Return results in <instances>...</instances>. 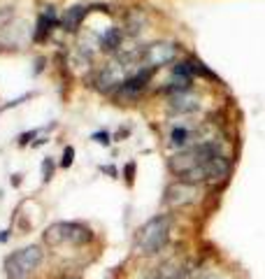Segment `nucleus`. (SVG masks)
<instances>
[{
	"mask_svg": "<svg viewBox=\"0 0 265 279\" xmlns=\"http://www.w3.org/2000/svg\"><path fill=\"white\" fill-rule=\"evenodd\" d=\"M177 54H179V47L175 42H154L140 56L149 70H156V68H163L168 63L177 61Z\"/></svg>",
	"mask_w": 265,
	"mask_h": 279,
	"instance_id": "nucleus-7",
	"label": "nucleus"
},
{
	"mask_svg": "<svg viewBox=\"0 0 265 279\" xmlns=\"http://www.w3.org/2000/svg\"><path fill=\"white\" fill-rule=\"evenodd\" d=\"M93 140L98 144H105V147H107V144H110V133H95Z\"/></svg>",
	"mask_w": 265,
	"mask_h": 279,
	"instance_id": "nucleus-17",
	"label": "nucleus"
},
{
	"mask_svg": "<svg viewBox=\"0 0 265 279\" xmlns=\"http://www.w3.org/2000/svg\"><path fill=\"white\" fill-rule=\"evenodd\" d=\"M137 279H156V268H149L147 272H142Z\"/></svg>",
	"mask_w": 265,
	"mask_h": 279,
	"instance_id": "nucleus-19",
	"label": "nucleus"
},
{
	"mask_svg": "<svg viewBox=\"0 0 265 279\" xmlns=\"http://www.w3.org/2000/svg\"><path fill=\"white\" fill-rule=\"evenodd\" d=\"M230 173H233V161H230V156L228 154H219V156H214L212 161L202 163L200 167H195V170L186 173L184 177H179V179L202 186V184L226 182V179L230 177Z\"/></svg>",
	"mask_w": 265,
	"mask_h": 279,
	"instance_id": "nucleus-5",
	"label": "nucleus"
},
{
	"mask_svg": "<svg viewBox=\"0 0 265 279\" xmlns=\"http://www.w3.org/2000/svg\"><path fill=\"white\" fill-rule=\"evenodd\" d=\"M86 14H89V7H86V5H75V7H70V10L63 12V19H60V24H63L65 31L75 33V31H79V26L84 24Z\"/></svg>",
	"mask_w": 265,
	"mask_h": 279,
	"instance_id": "nucleus-11",
	"label": "nucleus"
},
{
	"mask_svg": "<svg viewBox=\"0 0 265 279\" xmlns=\"http://www.w3.org/2000/svg\"><path fill=\"white\" fill-rule=\"evenodd\" d=\"M54 21H56V14L51 12V7H49V12L40 14V19H37V31H35V40L37 42L47 40V35L51 33V26H54Z\"/></svg>",
	"mask_w": 265,
	"mask_h": 279,
	"instance_id": "nucleus-12",
	"label": "nucleus"
},
{
	"mask_svg": "<svg viewBox=\"0 0 265 279\" xmlns=\"http://www.w3.org/2000/svg\"><path fill=\"white\" fill-rule=\"evenodd\" d=\"M172 230V217L170 214H156V217L147 219L135 233V251L145 259L160 254L170 240Z\"/></svg>",
	"mask_w": 265,
	"mask_h": 279,
	"instance_id": "nucleus-1",
	"label": "nucleus"
},
{
	"mask_svg": "<svg viewBox=\"0 0 265 279\" xmlns=\"http://www.w3.org/2000/svg\"><path fill=\"white\" fill-rule=\"evenodd\" d=\"M121 47V31L119 28H107L100 37V49L103 51H116Z\"/></svg>",
	"mask_w": 265,
	"mask_h": 279,
	"instance_id": "nucleus-13",
	"label": "nucleus"
},
{
	"mask_svg": "<svg viewBox=\"0 0 265 279\" xmlns=\"http://www.w3.org/2000/svg\"><path fill=\"white\" fill-rule=\"evenodd\" d=\"M47 254L40 244H28L16 251H12L5 259V274L7 279H28L42 263H45Z\"/></svg>",
	"mask_w": 265,
	"mask_h": 279,
	"instance_id": "nucleus-4",
	"label": "nucleus"
},
{
	"mask_svg": "<svg viewBox=\"0 0 265 279\" xmlns=\"http://www.w3.org/2000/svg\"><path fill=\"white\" fill-rule=\"evenodd\" d=\"M200 200V186L189 184L184 179H175L165 186L163 191V205L168 209H184L189 205H195Z\"/></svg>",
	"mask_w": 265,
	"mask_h": 279,
	"instance_id": "nucleus-6",
	"label": "nucleus"
},
{
	"mask_svg": "<svg viewBox=\"0 0 265 279\" xmlns=\"http://www.w3.org/2000/svg\"><path fill=\"white\" fill-rule=\"evenodd\" d=\"M219 154H223V149H221V144L216 142V140H200V142L191 144L189 149H181L175 156L168 158V167H170V173L179 179V177H184L186 173L200 167L202 163L219 156Z\"/></svg>",
	"mask_w": 265,
	"mask_h": 279,
	"instance_id": "nucleus-3",
	"label": "nucleus"
},
{
	"mask_svg": "<svg viewBox=\"0 0 265 279\" xmlns=\"http://www.w3.org/2000/svg\"><path fill=\"white\" fill-rule=\"evenodd\" d=\"M60 279H81V277H79V274H75V272H65Z\"/></svg>",
	"mask_w": 265,
	"mask_h": 279,
	"instance_id": "nucleus-20",
	"label": "nucleus"
},
{
	"mask_svg": "<svg viewBox=\"0 0 265 279\" xmlns=\"http://www.w3.org/2000/svg\"><path fill=\"white\" fill-rule=\"evenodd\" d=\"M200 279H235V277H233V274H226V272H221V270H212V272L202 274Z\"/></svg>",
	"mask_w": 265,
	"mask_h": 279,
	"instance_id": "nucleus-16",
	"label": "nucleus"
},
{
	"mask_svg": "<svg viewBox=\"0 0 265 279\" xmlns=\"http://www.w3.org/2000/svg\"><path fill=\"white\" fill-rule=\"evenodd\" d=\"M72 163H75V147H65L63 149V156H60V167H65V170H68Z\"/></svg>",
	"mask_w": 265,
	"mask_h": 279,
	"instance_id": "nucleus-14",
	"label": "nucleus"
},
{
	"mask_svg": "<svg viewBox=\"0 0 265 279\" xmlns=\"http://www.w3.org/2000/svg\"><path fill=\"white\" fill-rule=\"evenodd\" d=\"M133 175H135V163H128L126 165V179H128V184H133Z\"/></svg>",
	"mask_w": 265,
	"mask_h": 279,
	"instance_id": "nucleus-18",
	"label": "nucleus"
},
{
	"mask_svg": "<svg viewBox=\"0 0 265 279\" xmlns=\"http://www.w3.org/2000/svg\"><path fill=\"white\" fill-rule=\"evenodd\" d=\"M54 177V161H51V158H45V161H42V182H49V179Z\"/></svg>",
	"mask_w": 265,
	"mask_h": 279,
	"instance_id": "nucleus-15",
	"label": "nucleus"
},
{
	"mask_svg": "<svg viewBox=\"0 0 265 279\" xmlns=\"http://www.w3.org/2000/svg\"><path fill=\"white\" fill-rule=\"evenodd\" d=\"M151 75H154V70H149V68H145V70H137L135 75H130L128 79H126L124 84L119 87V96L124 98V100H135V98L147 89Z\"/></svg>",
	"mask_w": 265,
	"mask_h": 279,
	"instance_id": "nucleus-8",
	"label": "nucleus"
},
{
	"mask_svg": "<svg viewBox=\"0 0 265 279\" xmlns=\"http://www.w3.org/2000/svg\"><path fill=\"white\" fill-rule=\"evenodd\" d=\"M47 247H86L95 240V233L91 230V226L81 221H56L49 223L42 233Z\"/></svg>",
	"mask_w": 265,
	"mask_h": 279,
	"instance_id": "nucleus-2",
	"label": "nucleus"
},
{
	"mask_svg": "<svg viewBox=\"0 0 265 279\" xmlns=\"http://www.w3.org/2000/svg\"><path fill=\"white\" fill-rule=\"evenodd\" d=\"M200 142V140H195V131L189 126H184V123H179V126H175L170 131V135H168V147L170 149H177V152H181V149H189L191 144Z\"/></svg>",
	"mask_w": 265,
	"mask_h": 279,
	"instance_id": "nucleus-9",
	"label": "nucleus"
},
{
	"mask_svg": "<svg viewBox=\"0 0 265 279\" xmlns=\"http://www.w3.org/2000/svg\"><path fill=\"white\" fill-rule=\"evenodd\" d=\"M10 240V230H3V235H0V242H7Z\"/></svg>",
	"mask_w": 265,
	"mask_h": 279,
	"instance_id": "nucleus-21",
	"label": "nucleus"
},
{
	"mask_svg": "<svg viewBox=\"0 0 265 279\" xmlns=\"http://www.w3.org/2000/svg\"><path fill=\"white\" fill-rule=\"evenodd\" d=\"M170 110L179 112V114H193V112L200 110V98L195 96L193 91L177 93V96H172V100H170Z\"/></svg>",
	"mask_w": 265,
	"mask_h": 279,
	"instance_id": "nucleus-10",
	"label": "nucleus"
}]
</instances>
